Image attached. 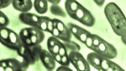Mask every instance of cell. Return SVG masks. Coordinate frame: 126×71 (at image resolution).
Returning <instances> with one entry per match:
<instances>
[{
	"label": "cell",
	"instance_id": "6da1fadb",
	"mask_svg": "<svg viewBox=\"0 0 126 71\" xmlns=\"http://www.w3.org/2000/svg\"><path fill=\"white\" fill-rule=\"evenodd\" d=\"M104 14L113 32L121 37L125 36L126 19L119 6L115 2H109L104 8Z\"/></svg>",
	"mask_w": 126,
	"mask_h": 71
},
{
	"label": "cell",
	"instance_id": "7a4b0ae2",
	"mask_svg": "<svg viewBox=\"0 0 126 71\" xmlns=\"http://www.w3.org/2000/svg\"><path fill=\"white\" fill-rule=\"evenodd\" d=\"M42 49L40 44L34 46H26L23 44L16 52L27 65H34L40 59V53Z\"/></svg>",
	"mask_w": 126,
	"mask_h": 71
},
{
	"label": "cell",
	"instance_id": "3957f363",
	"mask_svg": "<svg viewBox=\"0 0 126 71\" xmlns=\"http://www.w3.org/2000/svg\"><path fill=\"white\" fill-rule=\"evenodd\" d=\"M70 18L78 20L82 24L87 27H93L95 24V19L90 11L85 8L83 6H80L75 11L68 14Z\"/></svg>",
	"mask_w": 126,
	"mask_h": 71
},
{
	"label": "cell",
	"instance_id": "277c9868",
	"mask_svg": "<svg viewBox=\"0 0 126 71\" xmlns=\"http://www.w3.org/2000/svg\"><path fill=\"white\" fill-rule=\"evenodd\" d=\"M91 50L94 53H96L99 55L102 56L103 57L109 59V60L116 58L117 54H118L116 48L103 38L100 40V42L98 46L91 49Z\"/></svg>",
	"mask_w": 126,
	"mask_h": 71
},
{
	"label": "cell",
	"instance_id": "5b68a950",
	"mask_svg": "<svg viewBox=\"0 0 126 71\" xmlns=\"http://www.w3.org/2000/svg\"><path fill=\"white\" fill-rule=\"evenodd\" d=\"M68 57L70 62L77 71H91V67L87 61V59H85L79 51H71L69 53Z\"/></svg>",
	"mask_w": 126,
	"mask_h": 71
},
{
	"label": "cell",
	"instance_id": "8992f818",
	"mask_svg": "<svg viewBox=\"0 0 126 71\" xmlns=\"http://www.w3.org/2000/svg\"><path fill=\"white\" fill-rule=\"evenodd\" d=\"M40 18H41L40 15L29 12L20 13L19 15V19L23 24L28 25L31 28H38V29L40 27Z\"/></svg>",
	"mask_w": 126,
	"mask_h": 71
},
{
	"label": "cell",
	"instance_id": "52a82bcc",
	"mask_svg": "<svg viewBox=\"0 0 126 71\" xmlns=\"http://www.w3.org/2000/svg\"><path fill=\"white\" fill-rule=\"evenodd\" d=\"M68 25H69L68 28H69V29H70L71 35L74 36V37L76 39H78L82 43H85L86 40H87V38L91 34L89 31L84 29L83 28L78 26L77 24H72V23H70Z\"/></svg>",
	"mask_w": 126,
	"mask_h": 71
},
{
	"label": "cell",
	"instance_id": "ba28073f",
	"mask_svg": "<svg viewBox=\"0 0 126 71\" xmlns=\"http://www.w3.org/2000/svg\"><path fill=\"white\" fill-rule=\"evenodd\" d=\"M0 64L5 71H23V65L16 58H7L0 60Z\"/></svg>",
	"mask_w": 126,
	"mask_h": 71
},
{
	"label": "cell",
	"instance_id": "9c48e42d",
	"mask_svg": "<svg viewBox=\"0 0 126 71\" xmlns=\"http://www.w3.org/2000/svg\"><path fill=\"white\" fill-rule=\"evenodd\" d=\"M40 60L41 61L43 66L48 70H53L56 66V61L50 54L48 51L45 49H42L40 53Z\"/></svg>",
	"mask_w": 126,
	"mask_h": 71
},
{
	"label": "cell",
	"instance_id": "30bf717a",
	"mask_svg": "<svg viewBox=\"0 0 126 71\" xmlns=\"http://www.w3.org/2000/svg\"><path fill=\"white\" fill-rule=\"evenodd\" d=\"M28 31H29L30 34V42L31 46H34V45H38L44 41L45 39V33L42 31L39 30L38 28H28Z\"/></svg>",
	"mask_w": 126,
	"mask_h": 71
},
{
	"label": "cell",
	"instance_id": "8fae6325",
	"mask_svg": "<svg viewBox=\"0 0 126 71\" xmlns=\"http://www.w3.org/2000/svg\"><path fill=\"white\" fill-rule=\"evenodd\" d=\"M23 45L22 42L19 39V35L15 31L10 29L9 30V36H8V49L13 50H19V49Z\"/></svg>",
	"mask_w": 126,
	"mask_h": 71
},
{
	"label": "cell",
	"instance_id": "7c38bea8",
	"mask_svg": "<svg viewBox=\"0 0 126 71\" xmlns=\"http://www.w3.org/2000/svg\"><path fill=\"white\" fill-rule=\"evenodd\" d=\"M11 5L16 11L21 13L28 12L33 7V3L31 0H24V1L15 0V1L11 2Z\"/></svg>",
	"mask_w": 126,
	"mask_h": 71
},
{
	"label": "cell",
	"instance_id": "4fadbf2b",
	"mask_svg": "<svg viewBox=\"0 0 126 71\" xmlns=\"http://www.w3.org/2000/svg\"><path fill=\"white\" fill-rule=\"evenodd\" d=\"M53 23V26L54 28H56L62 35H64L69 41H71V33L70 32L69 28L65 25L64 23L62 22L60 19H52Z\"/></svg>",
	"mask_w": 126,
	"mask_h": 71
},
{
	"label": "cell",
	"instance_id": "5bb4252c",
	"mask_svg": "<svg viewBox=\"0 0 126 71\" xmlns=\"http://www.w3.org/2000/svg\"><path fill=\"white\" fill-rule=\"evenodd\" d=\"M103 57L99 55L96 53H90L87 57V61L88 62L89 66H91L97 70H99L100 69V63H101Z\"/></svg>",
	"mask_w": 126,
	"mask_h": 71
},
{
	"label": "cell",
	"instance_id": "9a60e30c",
	"mask_svg": "<svg viewBox=\"0 0 126 71\" xmlns=\"http://www.w3.org/2000/svg\"><path fill=\"white\" fill-rule=\"evenodd\" d=\"M60 44H61V41L56 37H54V36H52L50 37H48L47 41V47L48 52L50 53L51 55L58 54L59 52Z\"/></svg>",
	"mask_w": 126,
	"mask_h": 71
},
{
	"label": "cell",
	"instance_id": "2e32d148",
	"mask_svg": "<svg viewBox=\"0 0 126 71\" xmlns=\"http://www.w3.org/2000/svg\"><path fill=\"white\" fill-rule=\"evenodd\" d=\"M33 7L36 10L37 13L45 14L48 11V2L45 1V0H35L33 2Z\"/></svg>",
	"mask_w": 126,
	"mask_h": 71
},
{
	"label": "cell",
	"instance_id": "e0dca14e",
	"mask_svg": "<svg viewBox=\"0 0 126 71\" xmlns=\"http://www.w3.org/2000/svg\"><path fill=\"white\" fill-rule=\"evenodd\" d=\"M19 36L23 44L26 45V46H31L30 34H29V31H28V28H25L21 29V31L19 32Z\"/></svg>",
	"mask_w": 126,
	"mask_h": 71
},
{
	"label": "cell",
	"instance_id": "ac0fdd59",
	"mask_svg": "<svg viewBox=\"0 0 126 71\" xmlns=\"http://www.w3.org/2000/svg\"><path fill=\"white\" fill-rule=\"evenodd\" d=\"M81 6V4L77 1H72V0H67L65 2V8L66 13H71L75 11Z\"/></svg>",
	"mask_w": 126,
	"mask_h": 71
},
{
	"label": "cell",
	"instance_id": "d6986e66",
	"mask_svg": "<svg viewBox=\"0 0 126 71\" xmlns=\"http://www.w3.org/2000/svg\"><path fill=\"white\" fill-rule=\"evenodd\" d=\"M9 28H0V43L7 48L8 36H9Z\"/></svg>",
	"mask_w": 126,
	"mask_h": 71
},
{
	"label": "cell",
	"instance_id": "ffe728a7",
	"mask_svg": "<svg viewBox=\"0 0 126 71\" xmlns=\"http://www.w3.org/2000/svg\"><path fill=\"white\" fill-rule=\"evenodd\" d=\"M50 12L54 15L61 16V17H65L66 14L63 11L62 8L59 5H51L50 7Z\"/></svg>",
	"mask_w": 126,
	"mask_h": 71
},
{
	"label": "cell",
	"instance_id": "44dd1931",
	"mask_svg": "<svg viewBox=\"0 0 126 71\" xmlns=\"http://www.w3.org/2000/svg\"><path fill=\"white\" fill-rule=\"evenodd\" d=\"M50 18L46 16H41L40 18V27H39V30L42 31L43 32H48L47 30V25H48V22L50 20Z\"/></svg>",
	"mask_w": 126,
	"mask_h": 71
},
{
	"label": "cell",
	"instance_id": "7402d4cb",
	"mask_svg": "<svg viewBox=\"0 0 126 71\" xmlns=\"http://www.w3.org/2000/svg\"><path fill=\"white\" fill-rule=\"evenodd\" d=\"M8 24H9V18L0 11V28H7Z\"/></svg>",
	"mask_w": 126,
	"mask_h": 71
},
{
	"label": "cell",
	"instance_id": "603a6c76",
	"mask_svg": "<svg viewBox=\"0 0 126 71\" xmlns=\"http://www.w3.org/2000/svg\"><path fill=\"white\" fill-rule=\"evenodd\" d=\"M111 60L109 59H107L105 57H103L102 58V61H101V63H100V69L99 71L100 70H105L110 68V64H111Z\"/></svg>",
	"mask_w": 126,
	"mask_h": 71
},
{
	"label": "cell",
	"instance_id": "cb8c5ba5",
	"mask_svg": "<svg viewBox=\"0 0 126 71\" xmlns=\"http://www.w3.org/2000/svg\"><path fill=\"white\" fill-rule=\"evenodd\" d=\"M70 64V60H69V57H68V54H65V55H63L61 57V63H60V65H61L62 66H69Z\"/></svg>",
	"mask_w": 126,
	"mask_h": 71
},
{
	"label": "cell",
	"instance_id": "d4e9b609",
	"mask_svg": "<svg viewBox=\"0 0 126 71\" xmlns=\"http://www.w3.org/2000/svg\"><path fill=\"white\" fill-rule=\"evenodd\" d=\"M84 44H85L86 46H87V48H89V49H91V48L92 47V44H93V34H91V33L90 34V36L87 38V40H86Z\"/></svg>",
	"mask_w": 126,
	"mask_h": 71
},
{
	"label": "cell",
	"instance_id": "484cf974",
	"mask_svg": "<svg viewBox=\"0 0 126 71\" xmlns=\"http://www.w3.org/2000/svg\"><path fill=\"white\" fill-rule=\"evenodd\" d=\"M58 54L60 56H63V55L67 54V49H66V48H65L64 43H62V42H61V44H60Z\"/></svg>",
	"mask_w": 126,
	"mask_h": 71
},
{
	"label": "cell",
	"instance_id": "4316f807",
	"mask_svg": "<svg viewBox=\"0 0 126 71\" xmlns=\"http://www.w3.org/2000/svg\"><path fill=\"white\" fill-rule=\"evenodd\" d=\"M11 2L9 0H5V1H2L0 0V9H3V8H7L11 4Z\"/></svg>",
	"mask_w": 126,
	"mask_h": 71
},
{
	"label": "cell",
	"instance_id": "83f0119b",
	"mask_svg": "<svg viewBox=\"0 0 126 71\" xmlns=\"http://www.w3.org/2000/svg\"><path fill=\"white\" fill-rule=\"evenodd\" d=\"M111 66L112 67L113 71H125V70H123L119 65H117L113 61H111Z\"/></svg>",
	"mask_w": 126,
	"mask_h": 71
},
{
	"label": "cell",
	"instance_id": "f1b7e54d",
	"mask_svg": "<svg viewBox=\"0 0 126 71\" xmlns=\"http://www.w3.org/2000/svg\"><path fill=\"white\" fill-rule=\"evenodd\" d=\"M53 20H52V19H50L49 21L48 22V25H47V30H48V32H49L51 33L52 32V31L53 29Z\"/></svg>",
	"mask_w": 126,
	"mask_h": 71
},
{
	"label": "cell",
	"instance_id": "f546056e",
	"mask_svg": "<svg viewBox=\"0 0 126 71\" xmlns=\"http://www.w3.org/2000/svg\"><path fill=\"white\" fill-rule=\"evenodd\" d=\"M56 71H73L71 69H70L69 67H67V66H60V67H58V69H57V70Z\"/></svg>",
	"mask_w": 126,
	"mask_h": 71
},
{
	"label": "cell",
	"instance_id": "4dcf8cb0",
	"mask_svg": "<svg viewBox=\"0 0 126 71\" xmlns=\"http://www.w3.org/2000/svg\"><path fill=\"white\" fill-rule=\"evenodd\" d=\"M52 56H53V57L54 58V60H55L56 62H58L59 64L61 63V57H62V56H60L58 53V54L52 55Z\"/></svg>",
	"mask_w": 126,
	"mask_h": 71
},
{
	"label": "cell",
	"instance_id": "1f68e13d",
	"mask_svg": "<svg viewBox=\"0 0 126 71\" xmlns=\"http://www.w3.org/2000/svg\"><path fill=\"white\" fill-rule=\"evenodd\" d=\"M94 2L96 5H98L99 7H102V6L104 4V0H97V1L96 0H94Z\"/></svg>",
	"mask_w": 126,
	"mask_h": 71
},
{
	"label": "cell",
	"instance_id": "d6a6232c",
	"mask_svg": "<svg viewBox=\"0 0 126 71\" xmlns=\"http://www.w3.org/2000/svg\"><path fill=\"white\" fill-rule=\"evenodd\" d=\"M60 0H49V1L48 2H48H50L52 5H58L60 3Z\"/></svg>",
	"mask_w": 126,
	"mask_h": 71
},
{
	"label": "cell",
	"instance_id": "836d02e7",
	"mask_svg": "<svg viewBox=\"0 0 126 71\" xmlns=\"http://www.w3.org/2000/svg\"><path fill=\"white\" fill-rule=\"evenodd\" d=\"M100 71H113V69H112V67L111 66V64H110V68H108V69L105 70H100Z\"/></svg>",
	"mask_w": 126,
	"mask_h": 71
},
{
	"label": "cell",
	"instance_id": "e575fe53",
	"mask_svg": "<svg viewBox=\"0 0 126 71\" xmlns=\"http://www.w3.org/2000/svg\"><path fill=\"white\" fill-rule=\"evenodd\" d=\"M121 41H123V43H124V44H125V36H121Z\"/></svg>",
	"mask_w": 126,
	"mask_h": 71
},
{
	"label": "cell",
	"instance_id": "d590c367",
	"mask_svg": "<svg viewBox=\"0 0 126 71\" xmlns=\"http://www.w3.org/2000/svg\"><path fill=\"white\" fill-rule=\"evenodd\" d=\"M0 71H5L4 70V67L2 66L1 64H0Z\"/></svg>",
	"mask_w": 126,
	"mask_h": 71
}]
</instances>
